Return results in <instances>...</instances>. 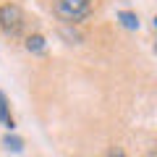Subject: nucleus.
<instances>
[{
    "mask_svg": "<svg viewBox=\"0 0 157 157\" xmlns=\"http://www.w3.org/2000/svg\"><path fill=\"white\" fill-rule=\"evenodd\" d=\"M118 21L123 24L126 29H131V32H134V29H139V16H136V13H131V11L118 13Z\"/></svg>",
    "mask_w": 157,
    "mask_h": 157,
    "instance_id": "obj_5",
    "label": "nucleus"
},
{
    "mask_svg": "<svg viewBox=\"0 0 157 157\" xmlns=\"http://www.w3.org/2000/svg\"><path fill=\"white\" fill-rule=\"evenodd\" d=\"M0 123L6 126V128H11L13 131V115H11V105H8V100H6V94L0 92Z\"/></svg>",
    "mask_w": 157,
    "mask_h": 157,
    "instance_id": "obj_3",
    "label": "nucleus"
},
{
    "mask_svg": "<svg viewBox=\"0 0 157 157\" xmlns=\"http://www.w3.org/2000/svg\"><path fill=\"white\" fill-rule=\"evenodd\" d=\"M45 37H42V34H32V37L26 39V50L29 52H45Z\"/></svg>",
    "mask_w": 157,
    "mask_h": 157,
    "instance_id": "obj_4",
    "label": "nucleus"
},
{
    "mask_svg": "<svg viewBox=\"0 0 157 157\" xmlns=\"http://www.w3.org/2000/svg\"><path fill=\"white\" fill-rule=\"evenodd\" d=\"M24 11L16 6V3H6V6H0V29L6 34H11V37H16V34H21L24 29Z\"/></svg>",
    "mask_w": 157,
    "mask_h": 157,
    "instance_id": "obj_2",
    "label": "nucleus"
},
{
    "mask_svg": "<svg viewBox=\"0 0 157 157\" xmlns=\"http://www.w3.org/2000/svg\"><path fill=\"white\" fill-rule=\"evenodd\" d=\"M55 16L66 24H78L84 21L94 8V0H52Z\"/></svg>",
    "mask_w": 157,
    "mask_h": 157,
    "instance_id": "obj_1",
    "label": "nucleus"
},
{
    "mask_svg": "<svg viewBox=\"0 0 157 157\" xmlns=\"http://www.w3.org/2000/svg\"><path fill=\"white\" fill-rule=\"evenodd\" d=\"M105 157H126V152L121 149V147H110V149L105 152Z\"/></svg>",
    "mask_w": 157,
    "mask_h": 157,
    "instance_id": "obj_7",
    "label": "nucleus"
},
{
    "mask_svg": "<svg viewBox=\"0 0 157 157\" xmlns=\"http://www.w3.org/2000/svg\"><path fill=\"white\" fill-rule=\"evenodd\" d=\"M3 147H6L8 152H21V149H24V141L18 139V136H11V134H8L6 139H3Z\"/></svg>",
    "mask_w": 157,
    "mask_h": 157,
    "instance_id": "obj_6",
    "label": "nucleus"
}]
</instances>
